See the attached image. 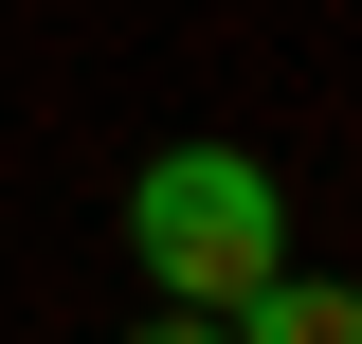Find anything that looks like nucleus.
Returning a JSON list of instances; mask_svg holds the SVG:
<instances>
[{
	"label": "nucleus",
	"instance_id": "1",
	"mask_svg": "<svg viewBox=\"0 0 362 344\" xmlns=\"http://www.w3.org/2000/svg\"><path fill=\"white\" fill-rule=\"evenodd\" d=\"M127 254L163 272V308L235 326V308L290 272V200H272V164H254V145H163V164L127 181Z\"/></svg>",
	"mask_w": 362,
	"mask_h": 344
},
{
	"label": "nucleus",
	"instance_id": "3",
	"mask_svg": "<svg viewBox=\"0 0 362 344\" xmlns=\"http://www.w3.org/2000/svg\"><path fill=\"white\" fill-rule=\"evenodd\" d=\"M127 344H235V326H199V308H163V326H127Z\"/></svg>",
	"mask_w": 362,
	"mask_h": 344
},
{
	"label": "nucleus",
	"instance_id": "2",
	"mask_svg": "<svg viewBox=\"0 0 362 344\" xmlns=\"http://www.w3.org/2000/svg\"><path fill=\"white\" fill-rule=\"evenodd\" d=\"M235 344H362V290H308V272H272L235 308Z\"/></svg>",
	"mask_w": 362,
	"mask_h": 344
}]
</instances>
